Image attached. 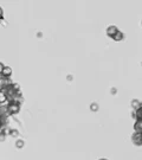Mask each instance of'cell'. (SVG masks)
Wrapping results in <instances>:
<instances>
[{
  "label": "cell",
  "mask_w": 142,
  "mask_h": 160,
  "mask_svg": "<svg viewBox=\"0 0 142 160\" xmlns=\"http://www.w3.org/2000/svg\"><path fill=\"white\" fill-rule=\"evenodd\" d=\"M7 115H16L20 112V104L17 102H10L6 106Z\"/></svg>",
  "instance_id": "cell-1"
},
{
  "label": "cell",
  "mask_w": 142,
  "mask_h": 160,
  "mask_svg": "<svg viewBox=\"0 0 142 160\" xmlns=\"http://www.w3.org/2000/svg\"><path fill=\"white\" fill-rule=\"evenodd\" d=\"M13 83L11 81V78L8 77H5L4 75H0V90H4L7 87H10Z\"/></svg>",
  "instance_id": "cell-2"
},
{
  "label": "cell",
  "mask_w": 142,
  "mask_h": 160,
  "mask_svg": "<svg viewBox=\"0 0 142 160\" xmlns=\"http://www.w3.org/2000/svg\"><path fill=\"white\" fill-rule=\"evenodd\" d=\"M131 141H133L134 145H136V146H142V134L141 133L134 132L133 135H131Z\"/></svg>",
  "instance_id": "cell-3"
},
{
  "label": "cell",
  "mask_w": 142,
  "mask_h": 160,
  "mask_svg": "<svg viewBox=\"0 0 142 160\" xmlns=\"http://www.w3.org/2000/svg\"><path fill=\"white\" fill-rule=\"evenodd\" d=\"M117 31H119V29L115 25H110V26H108V29H107V36L110 37V38H113Z\"/></svg>",
  "instance_id": "cell-4"
},
{
  "label": "cell",
  "mask_w": 142,
  "mask_h": 160,
  "mask_svg": "<svg viewBox=\"0 0 142 160\" xmlns=\"http://www.w3.org/2000/svg\"><path fill=\"white\" fill-rule=\"evenodd\" d=\"M134 132H136V133H141L142 134V121L141 120L135 121V123H134Z\"/></svg>",
  "instance_id": "cell-5"
},
{
  "label": "cell",
  "mask_w": 142,
  "mask_h": 160,
  "mask_svg": "<svg viewBox=\"0 0 142 160\" xmlns=\"http://www.w3.org/2000/svg\"><path fill=\"white\" fill-rule=\"evenodd\" d=\"M123 38H125V33H123L122 31H120V30L113 37V39L115 40V42H121V40H123Z\"/></svg>",
  "instance_id": "cell-6"
},
{
  "label": "cell",
  "mask_w": 142,
  "mask_h": 160,
  "mask_svg": "<svg viewBox=\"0 0 142 160\" xmlns=\"http://www.w3.org/2000/svg\"><path fill=\"white\" fill-rule=\"evenodd\" d=\"M6 102H7V95L5 90H0V106H2Z\"/></svg>",
  "instance_id": "cell-7"
},
{
  "label": "cell",
  "mask_w": 142,
  "mask_h": 160,
  "mask_svg": "<svg viewBox=\"0 0 142 160\" xmlns=\"http://www.w3.org/2000/svg\"><path fill=\"white\" fill-rule=\"evenodd\" d=\"M1 75H4L5 77H8V78H11L12 69L10 68V67H6V65H5V68H4V70H2V74H1Z\"/></svg>",
  "instance_id": "cell-8"
},
{
  "label": "cell",
  "mask_w": 142,
  "mask_h": 160,
  "mask_svg": "<svg viewBox=\"0 0 142 160\" xmlns=\"http://www.w3.org/2000/svg\"><path fill=\"white\" fill-rule=\"evenodd\" d=\"M140 103H141V101H139V100H133L131 101V107H133V109H139L140 108Z\"/></svg>",
  "instance_id": "cell-9"
},
{
  "label": "cell",
  "mask_w": 142,
  "mask_h": 160,
  "mask_svg": "<svg viewBox=\"0 0 142 160\" xmlns=\"http://www.w3.org/2000/svg\"><path fill=\"white\" fill-rule=\"evenodd\" d=\"M135 113H136V120H141L142 121V108L140 107L139 109L135 110Z\"/></svg>",
  "instance_id": "cell-10"
},
{
  "label": "cell",
  "mask_w": 142,
  "mask_h": 160,
  "mask_svg": "<svg viewBox=\"0 0 142 160\" xmlns=\"http://www.w3.org/2000/svg\"><path fill=\"white\" fill-rule=\"evenodd\" d=\"M11 88L14 90L16 92H20V86L18 84V83H12L11 84Z\"/></svg>",
  "instance_id": "cell-11"
},
{
  "label": "cell",
  "mask_w": 142,
  "mask_h": 160,
  "mask_svg": "<svg viewBox=\"0 0 142 160\" xmlns=\"http://www.w3.org/2000/svg\"><path fill=\"white\" fill-rule=\"evenodd\" d=\"M90 109H91V112H97L98 110V104L97 103H91V106H90Z\"/></svg>",
  "instance_id": "cell-12"
},
{
  "label": "cell",
  "mask_w": 142,
  "mask_h": 160,
  "mask_svg": "<svg viewBox=\"0 0 142 160\" xmlns=\"http://www.w3.org/2000/svg\"><path fill=\"white\" fill-rule=\"evenodd\" d=\"M16 147H17V148H23L24 147L23 140H17V142H16Z\"/></svg>",
  "instance_id": "cell-13"
},
{
  "label": "cell",
  "mask_w": 142,
  "mask_h": 160,
  "mask_svg": "<svg viewBox=\"0 0 142 160\" xmlns=\"http://www.w3.org/2000/svg\"><path fill=\"white\" fill-rule=\"evenodd\" d=\"M10 134H11L12 137H17V135H18V131H16V129H12V131L10 132Z\"/></svg>",
  "instance_id": "cell-14"
},
{
  "label": "cell",
  "mask_w": 142,
  "mask_h": 160,
  "mask_svg": "<svg viewBox=\"0 0 142 160\" xmlns=\"http://www.w3.org/2000/svg\"><path fill=\"white\" fill-rule=\"evenodd\" d=\"M4 68H5V65L0 62V75L2 74V70H4Z\"/></svg>",
  "instance_id": "cell-15"
},
{
  "label": "cell",
  "mask_w": 142,
  "mask_h": 160,
  "mask_svg": "<svg viewBox=\"0 0 142 160\" xmlns=\"http://www.w3.org/2000/svg\"><path fill=\"white\" fill-rule=\"evenodd\" d=\"M2 17H4V11H2V8L0 7V20L2 19Z\"/></svg>",
  "instance_id": "cell-16"
},
{
  "label": "cell",
  "mask_w": 142,
  "mask_h": 160,
  "mask_svg": "<svg viewBox=\"0 0 142 160\" xmlns=\"http://www.w3.org/2000/svg\"><path fill=\"white\" fill-rule=\"evenodd\" d=\"M131 118H134V119L136 120V113H135V112H134V113H131Z\"/></svg>",
  "instance_id": "cell-17"
},
{
  "label": "cell",
  "mask_w": 142,
  "mask_h": 160,
  "mask_svg": "<svg viewBox=\"0 0 142 160\" xmlns=\"http://www.w3.org/2000/svg\"><path fill=\"white\" fill-rule=\"evenodd\" d=\"M2 127V121H1V118H0V128Z\"/></svg>",
  "instance_id": "cell-18"
},
{
  "label": "cell",
  "mask_w": 142,
  "mask_h": 160,
  "mask_svg": "<svg viewBox=\"0 0 142 160\" xmlns=\"http://www.w3.org/2000/svg\"><path fill=\"white\" fill-rule=\"evenodd\" d=\"M100 160H108V159H105V158H102V159H100Z\"/></svg>",
  "instance_id": "cell-19"
},
{
  "label": "cell",
  "mask_w": 142,
  "mask_h": 160,
  "mask_svg": "<svg viewBox=\"0 0 142 160\" xmlns=\"http://www.w3.org/2000/svg\"><path fill=\"white\" fill-rule=\"evenodd\" d=\"M140 107H141V108H142V102H141V103H140Z\"/></svg>",
  "instance_id": "cell-20"
}]
</instances>
